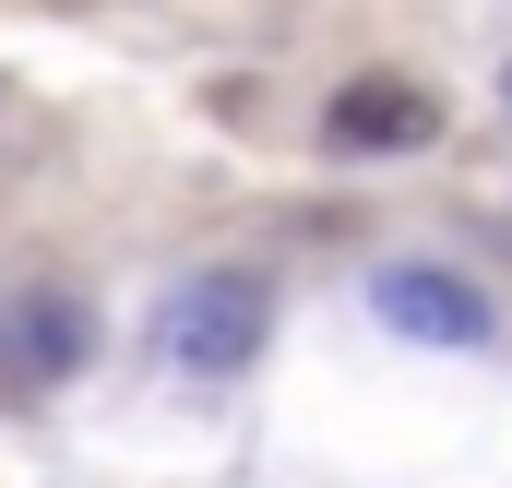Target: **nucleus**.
<instances>
[{
    "label": "nucleus",
    "mask_w": 512,
    "mask_h": 488,
    "mask_svg": "<svg viewBox=\"0 0 512 488\" xmlns=\"http://www.w3.org/2000/svg\"><path fill=\"white\" fill-rule=\"evenodd\" d=\"M274 334V286L262 274H179L167 310H155V346L191 369V381H239Z\"/></svg>",
    "instance_id": "1"
},
{
    "label": "nucleus",
    "mask_w": 512,
    "mask_h": 488,
    "mask_svg": "<svg viewBox=\"0 0 512 488\" xmlns=\"http://www.w3.org/2000/svg\"><path fill=\"white\" fill-rule=\"evenodd\" d=\"M322 143L334 155H417V143H441V96L405 84V72H358V84H334Z\"/></svg>",
    "instance_id": "2"
},
{
    "label": "nucleus",
    "mask_w": 512,
    "mask_h": 488,
    "mask_svg": "<svg viewBox=\"0 0 512 488\" xmlns=\"http://www.w3.org/2000/svg\"><path fill=\"white\" fill-rule=\"evenodd\" d=\"M370 310H382L393 334H417V346H489V298L465 274H441V262H382L370 274Z\"/></svg>",
    "instance_id": "3"
},
{
    "label": "nucleus",
    "mask_w": 512,
    "mask_h": 488,
    "mask_svg": "<svg viewBox=\"0 0 512 488\" xmlns=\"http://www.w3.org/2000/svg\"><path fill=\"white\" fill-rule=\"evenodd\" d=\"M12 358H24V381H60V369L84 358V310H72V286H24V310H12Z\"/></svg>",
    "instance_id": "4"
}]
</instances>
